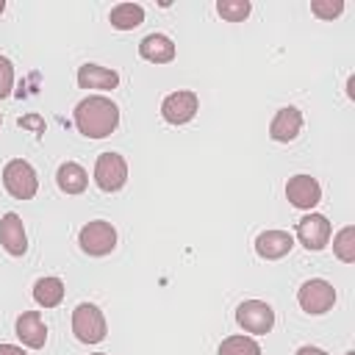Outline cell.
Instances as JSON below:
<instances>
[{
	"label": "cell",
	"instance_id": "15",
	"mask_svg": "<svg viewBox=\"0 0 355 355\" xmlns=\"http://www.w3.org/2000/svg\"><path fill=\"white\" fill-rule=\"evenodd\" d=\"M78 86L80 89H97V92H111L119 86V75L108 67L100 64H83L78 67Z\"/></svg>",
	"mask_w": 355,
	"mask_h": 355
},
{
	"label": "cell",
	"instance_id": "26",
	"mask_svg": "<svg viewBox=\"0 0 355 355\" xmlns=\"http://www.w3.org/2000/svg\"><path fill=\"white\" fill-rule=\"evenodd\" d=\"M0 355H28V352L17 344H0Z\"/></svg>",
	"mask_w": 355,
	"mask_h": 355
},
{
	"label": "cell",
	"instance_id": "20",
	"mask_svg": "<svg viewBox=\"0 0 355 355\" xmlns=\"http://www.w3.org/2000/svg\"><path fill=\"white\" fill-rule=\"evenodd\" d=\"M216 355H261V347H258V341L250 338V336H227V338L219 344Z\"/></svg>",
	"mask_w": 355,
	"mask_h": 355
},
{
	"label": "cell",
	"instance_id": "6",
	"mask_svg": "<svg viewBox=\"0 0 355 355\" xmlns=\"http://www.w3.org/2000/svg\"><path fill=\"white\" fill-rule=\"evenodd\" d=\"M236 322L244 333H255V336H266L275 324V311L269 302L261 300H244L236 308Z\"/></svg>",
	"mask_w": 355,
	"mask_h": 355
},
{
	"label": "cell",
	"instance_id": "11",
	"mask_svg": "<svg viewBox=\"0 0 355 355\" xmlns=\"http://www.w3.org/2000/svg\"><path fill=\"white\" fill-rule=\"evenodd\" d=\"M14 330H17V338H19L25 347H31V349H42L44 341H47V324H44V319H42L39 311H25V313H19Z\"/></svg>",
	"mask_w": 355,
	"mask_h": 355
},
{
	"label": "cell",
	"instance_id": "18",
	"mask_svg": "<svg viewBox=\"0 0 355 355\" xmlns=\"http://www.w3.org/2000/svg\"><path fill=\"white\" fill-rule=\"evenodd\" d=\"M33 300H36V305H42V308H55V305H61V300H64V283L58 280V277H39L36 283H33Z\"/></svg>",
	"mask_w": 355,
	"mask_h": 355
},
{
	"label": "cell",
	"instance_id": "9",
	"mask_svg": "<svg viewBox=\"0 0 355 355\" xmlns=\"http://www.w3.org/2000/svg\"><path fill=\"white\" fill-rule=\"evenodd\" d=\"M286 197L294 208H302V211H311L319 200H322V186L316 178L311 175H294L288 178L286 183Z\"/></svg>",
	"mask_w": 355,
	"mask_h": 355
},
{
	"label": "cell",
	"instance_id": "29",
	"mask_svg": "<svg viewBox=\"0 0 355 355\" xmlns=\"http://www.w3.org/2000/svg\"><path fill=\"white\" fill-rule=\"evenodd\" d=\"M3 8H6V3H3V0H0V14H3Z\"/></svg>",
	"mask_w": 355,
	"mask_h": 355
},
{
	"label": "cell",
	"instance_id": "31",
	"mask_svg": "<svg viewBox=\"0 0 355 355\" xmlns=\"http://www.w3.org/2000/svg\"><path fill=\"white\" fill-rule=\"evenodd\" d=\"M94 355H105V352H94Z\"/></svg>",
	"mask_w": 355,
	"mask_h": 355
},
{
	"label": "cell",
	"instance_id": "13",
	"mask_svg": "<svg viewBox=\"0 0 355 355\" xmlns=\"http://www.w3.org/2000/svg\"><path fill=\"white\" fill-rule=\"evenodd\" d=\"M300 130H302V111L294 105H283L269 125V136L275 141H294Z\"/></svg>",
	"mask_w": 355,
	"mask_h": 355
},
{
	"label": "cell",
	"instance_id": "27",
	"mask_svg": "<svg viewBox=\"0 0 355 355\" xmlns=\"http://www.w3.org/2000/svg\"><path fill=\"white\" fill-rule=\"evenodd\" d=\"M297 355H327V352H324V349H319V347L305 344V347H300V349H297Z\"/></svg>",
	"mask_w": 355,
	"mask_h": 355
},
{
	"label": "cell",
	"instance_id": "17",
	"mask_svg": "<svg viewBox=\"0 0 355 355\" xmlns=\"http://www.w3.org/2000/svg\"><path fill=\"white\" fill-rule=\"evenodd\" d=\"M55 183H58V189H61L64 194H80V191H86L89 175H86V169H83L80 164L64 161V164L58 166V172H55Z\"/></svg>",
	"mask_w": 355,
	"mask_h": 355
},
{
	"label": "cell",
	"instance_id": "10",
	"mask_svg": "<svg viewBox=\"0 0 355 355\" xmlns=\"http://www.w3.org/2000/svg\"><path fill=\"white\" fill-rule=\"evenodd\" d=\"M330 222L324 214H308L297 222V239L305 250H322L330 241Z\"/></svg>",
	"mask_w": 355,
	"mask_h": 355
},
{
	"label": "cell",
	"instance_id": "7",
	"mask_svg": "<svg viewBox=\"0 0 355 355\" xmlns=\"http://www.w3.org/2000/svg\"><path fill=\"white\" fill-rule=\"evenodd\" d=\"M128 180V164L119 153H100L94 164V183L103 191H119Z\"/></svg>",
	"mask_w": 355,
	"mask_h": 355
},
{
	"label": "cell",
	"instance_id": "30",
	"mask_svg": "<svg viewBox=\"0 0 355 355\" xmlns=\"http://www.w3.org/2000/svg\"><path fill=\"white\" fill-rule=\"evenodd\" d=\"M344 355H355V352H352V349H349V352H344Z\"/></svg>",
	"mask_w": 355,
	"mask_h": 355
},
{
	"label": "cell",
	"instance_id": "8",
	"mask_svg": "<svg viewBox=\"0 0 355 355\" xmlns=\"http://www.w3.org/2000/svg\"><path fill=\"white\" fill-rule=\"evenodd\" d=\"M200 111V100L191 89H178V92H169L161 103V116L169 122V125H186L189 119H194V114Z\"/></svg>",
	"mask_w": 355,
	"mask_h": 355
},
{
	"label": "cell",
	"instance_id": "24",
	"mask_svg": "<svg viewBox=\"0 0 355 355\" xmlns=\"http://www.w3.org/2000/svg\"><path fill=\"white\" fill-rule=\"evenodd\" d=\"M11 89H14V64L6 55H0V100H6Z\"/></svg>",
	"mask_w": 355,
	"mask_h": 355
},
{
	"label": "cell",
	"instance_id": "4",
	"mask_svg": "<svg viewBox=\"0 0 355 355\" xmlns=\"http://www.w3.org/2000/svg\"><path fill=\"white\" fill-rule=\"evenodd\" d=\"M105 316L97 305L92 302H80L75 311H72V333L78 341L83 344H97L105 338Z\"/></svg>",
	"mask_w": 355,
	"mask_h": 355
},
{
	"label": "cell",
	"instance_id": "14",
	"mask_svg": "<svg viewBox=\"0 0 355 355\" xmlns=\"http://www.w3.org/2000/svg\"><path fill=\"white\" fill-rule=\"evenodd\" d=\"M291 247H294V236L286 230H263L255 239V252L266 261H277V258L288 255Z\"/></svg>",
	"mask_w": 355,
	"mask_h": 355
},
{
	"label": "cell",
	"instance_id": "16",
	"mask_svg": "<svg viewBox=\"0 0 355 355\" xmlns=\"http://www.w3.org/2000/svg\"><path fill=\"white\" fill-rule=\"evenodd\" d=\"M139 55L150 64H169L175 58V42L164 33H150L139 42Z\"/></svg>",
	"mask_w": 355,
	"mask_h": 355
},
{
	"label": "cell",
	"instance_id": "19",
	"mask_svg": "<svg viewBox=\"0 0 355 355\" xmlns=\"http://www.w3.org/2000/svg\"><path fill=\"white\" fill-rule=\"evenodd\" d=\"M108 19H111V25L116 31H133V28H139L144 22V8L139 3H119V6L111 8Z\"/></svg>",
	"mask_w": 355,
	"mask_h": 355
},
{
	"label": "cell",
	"instance_id": "32",
	"mask_svg": "<svg viewBox=\"0 0 355 355\" xmlns=\"http://www.w3.org/2000/svg\"><path fill=\"white\" fill-rule=\"evenodd\" d=\"M0 122H3V114H0Z\"/></svg>",
	"mask_w": 355,
	"mask_h": 355
},
{
	"label": "cell",
	"instance_id": "2",
	"mask_svg": "<svg viewBox=\"0 0 355 355\" xmlns=\"http://www.w3.org/2000/svg\"><path fill=\"white\" fill-rule=\"evenodd\" d=\"M3 186L14 200H31L39 191L36 169L25 158H11L3 166Z\"/></svg>",
	"mask_w": 355,
	"mask_h": 355
},
{
	"label": "cell",
	"instance_id": "21",
	"mask_svg": "<svg viewBox=\"0 0 355 355\" xmlns=\"http://www.w3.org/2000/svg\"><path fill=\"white\" fill-rule=\"evenodd\" d=\"M333 252H336V258L344 261V263H352V261H355V227H352V225L341 227V230L333 236Z\"/></svg>",
	"mask_w": 355,
	"mask_h": 355
},
{
	"label": "cell",
	"instance_id": "25",
	"mask_svg": "<svg viewBox=\"0 0 355 355\" xmlns=\"http://www.w3.org/2000/svg\"><path fill=\"white\" fill-rule=\"evenodd\" d=\"M19 125H22V128H33L36 133H44V125H42L39 116H25V119H19Z\"/></svg>",
	"mask_w": 355,
	"mask_h": 355
},
{
	"label": "cell",
	"instance_id": "1",
	"mask_svg": "<svg viewBox=\"0 0 355 355\" xmlns=\"http://www.w3.org/2000/svg\"><path fill=\"white\" fill-rule=\"evenodd\" d=\"M119 125V108L103 94H89L75 105V128L86 139H105Z\"/></svg>",
	"mask_w": 355,
	"mask_h": 355
},
{
	"label": "cell",
	"instance_id": "12",
	"mask_svg": "<svg viewBox=\"0 0 355 355\" xmlns=\"http://www.w3.org/2000/svg\"><path fill=\"white\" fill-rule=\"evenodd\" d=\"M0 244L8 255H25L28 250V236H25V225L19 219V214L8 211L0 219Z\"/></svg>",
	"mask_w": 355,
	"mask_h": 355
},
{
	"label": "cell",
	"instance_id": "28",
	"mask_svg": "<svg viewBox=\"0 0 355 355\" xmlns=\"http://www.w3.org/2000/svg\"><path fill=\"white\" fill-rule=\"evenodd\" d=\"M347 94H349V97H355V78H349V80H347Z\"/></svg>",
	"mask_w": 355,
	"mask_h": 355
},
{
	"label": "cell",
	"instance_id": "22",
	"mask_svg": "<svg viewBox=\"0 0 355 355\" xmlns=\"http://www.w3.org/2000/svg\"><path fill=\"white\" fill-rule=\"evenodd\" d=\"M250 8H252L250 0H219V3H216L219 17L227 19V22H241V19H247Z\"/></svg>",
	"mask_w": 355,
	"mask_h": 355
},
{
	"label": "cell",
	"instance_id": "23",
	"mask_svg": "<svg viewBox=\"0 0 355 355\" xmlns=\"http://www.w3.org/2000/svg\"><path fill=\"white\" fill-rule=\"evenodd\" d=\"M344 11V0H313L311 3V14H316L319 19H333Z\"/></svg>",
	"mask_w": 355,
	"mask_h": 355
},
{
	"label": "cell",
	"instance_id": "5",
	"mask_svg": "<svg viewBox=\"0 0 355 355\" xmlns=\"http://www.w3.org/2000/svg\"><path fill=\"white\" fill-rule=\"evenodd\" d=\"M297 302H300V308L305 313H313V316L327 313L333 308V302H336V288L322 277H311V280H305L300 286Z\"/></svg>",
	"mask_w": 355,
	"mask_h": 355
},
{
	"label": "cell",
	"instance_id": "3",
	"mask_svg": "<svg viewBox=\"0 0 355 355\" xmlns=\"http://www.w3.org/2000/svg\"><path fill=\"white\" fill-rule=\"evenodd\" d=\"M78 244H80V250L86 255H94V258L108 255L116 247V227L111 222H105V219H92V222H86L80 227Z\"/></svg>",
	"mask_w": 355,
	"mask_h": 355
}]
</instances>
